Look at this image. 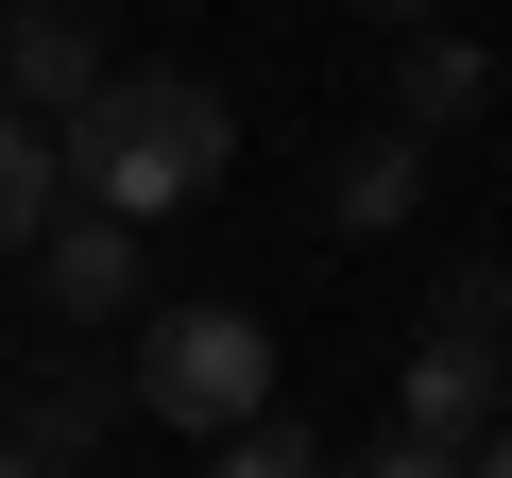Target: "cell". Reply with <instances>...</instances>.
Instances as JSON below:
<instances>
[{"label":"cell","mask_w":512,"mask_h":478,"mask_svg":"<svg viewBox=\"0 0 512 478\" xmlns=\"http://www.w3.org/2000/svg\"><path fill=\"white\" fill-rule=\"evenodd\" d=\"M52 154H69V205H86V222L154 239L171 205H205V188L239 171V103H222L205 69H120V86H103Z\"/></svg>","instance_id":"obj_1"},{"label":"cell","mask_w":512,"mask_h":478,"mask_svg":"<svg viewBox=\"0 0 512 478\" xmlns=\"http://www.w3.org/2000/svg\"><path fill=\"white\" fill-rule=\"evenodd\" d=\"M120 376H137V410H154V427L239 444L256 410H274V325H256V308H154Z\"/></svg>","instance_id":"obj_2"},{"label":"cell","mask_w":512,"mask_h":478,"mask_svg":"<svg viewBox=\"0 0 512 478\" xmlns=\"http://www.w3.org/2000/svg\"><path fill=\"white\" fill-rule=\"evenodd\" d=\"M120 86V52L69 18V0H0V120H35V137H69L86 103Z\"/></svg>","instance_id":"obj_3"},{"label":"cell","mask_w":512,"mask_h":478,"mask_svg":"<svg viewBox=\"0 0 512 478\" xmlns=\"http://www.w3.org/2000/svg\"><path fill=\"white\" fill-rule=\"evenodd\" d=\"M120 427H137V376L120 359H35V393H0V444H18V461H69V478H103Z\"/></svg>","instance_id":"obj_4"},{"label":"cell","mask_w":512,"mask_h":478,"mask_svg":"<svg viewBox=\"0 0 512 478\" xmlns=\"http://www.w3.org/2000/svg\"><path fill=\"white\" fill-rule=\"evenodd\" d=\"M35 308H52V325H137V239L69 205V222L35 239Z\"/></svg>","instance_id":"obj_5"},{"label":"cell","mask_w":512,"mask_h":478,"mask_svg":"<svg viewBox=\"0 0 512 478\" xmlns=\"http://www.w3.org/2000/svg\"><path fill=\"white\" fill-rule=\"evenodd\" d=\"M410 205H427V137H393V120H359V137L325 154V222H342V239H393Z\"/></svg>","instance_id":"obj_6"},{"label":"cell","mask_w":512,"mask_h":478,"mask_svg":"<svg viewBox=\"0 0 512 478\" xmlns=\"http://www.w3.org/2000/svg\"><path fill=\"white\" fill-rule=\"evenodd\" d=\"M478 103H495V69H478L461 35H410V52H393V137H427V154H444Z\"/></svg>","instance_id":"obj_7"},{"label":"cell","mask_w":512,"mask_h":478,"mask_svg":"<svg viewBox=\"0 0 512 478\" xmlns=\"http://www.w3.org/2000/svg\"><path fill=\"white\" fill-rule=\"evenodd\" d=\"M52 222H69V154H52L35 120H0V257H35Z\"/></svg>","instance_id":"obj_8"},{"label":"cell","mask_w":512,"mask_h":478,"mask_svg":"<svg viewBox=\"0 0 512 478\" xmlns=\"http://www.w3.org/2000/svg\"><path fill=\"white\" fill-rule=\"evenodd\" d=\"M222 478H342V461H325V427H308V410H256V427L222 444Z\"/></svg>","instance_id":"obj_9"},{"label":"cell","mask_w":512,"mask_h":478,"mask_svg":"<svg viewBox=\"0 0 512 478\" xmlns=\"http://www.w3.org/2000/svg\"><path fill=\"white\" fill-rule=\"evenodd\" d=\"M342 478H461V444H410V427H376V444H359Z\"/></svg>","instance_id":"obj_10"},{"label":"cell","mask_w":512,"mask_h":478,"mask_svg":"<svg viewBox=\"0 0 512 478\" xmlns=\"http://www.w3.org/2000/svg\"><path fill=\"white\" fill-rule=\"evenodd\" d=\"M461 478H512V410H495V427H478V461H461Z\"/></svg>","instance_id":"obj_11"},{"label":"cell","mask_w":512,"mask_h":478,"mask_svg":"<svg viewBox=\"0 0 512 478\" xmlns=\"http://www.w3.org/2000/svg\"><path fill=\"white\" fill-rule=\"evenodd\" d=\"M0 478H69V461H18V444H0Z\"/></svg>","instance_id":"obj_12"},{"label":"cell","mask_w":512,"mask_h":478,"mask_svg":"<svg viewBox=\"0 0 512 478\" xmlns=\"http://www.w3.org/2000/svg\"><path fill=\"white\" fill-rule=\"evenodd\" d=\"M0 393H18V359H0Z\"/></svg>","instance_id":"obj_13"}]
</instances>
